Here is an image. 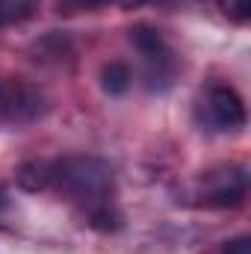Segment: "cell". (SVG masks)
Wrapping results in <instances>:
<instances>
[{"label": "cell", "mask_w": 251, "mask_h": 254, "mask_svg": "<svg viewBox=\"0 0 251 254\" xmlns=\"http://www.w3.org/2000/svg\"><path fill=\"white\" fill-rule=\"evenodd\" d=\"M130 42H133V48L142 54L148 86H151V89H163V86H169L172 77H175V57H172L169 45L163 42V36H160L154 27L139 24V27L130 30Z\"/></svg>", "instance_id": "cell-2"}, {"label": "cell", "mask_w": 251, "mask_h": 254, "mask_svg": "<svg viewBox=\"0 0 251 254\" xmlns=\"http://www.w3.org/2000/svg\"><path fill=\"white\" fill-rule=\"evenodd\" d=\"M15 178H18V187L21 190L39 192L54 181V163H48V160H30V163H24L18 169Z\"/></svg>", "instance_id": "cell-6"}, {"label": "cell", "mask_w": 251, "mask_h": 254, "mask_svg": "<svg viewBox=\"0 0 251 254\" xmlns=\"http://www.w3.org/2000/svg\"><path fill=\"white\" fill-rule=\"evenodd\" d=\"M225 254H251V240L249 237H237L225 246Z\"/></svg>", "instance_id": "cell-10"}, {"label": "cell", "mask_w": 251, "mask_h": 254, "mask_svg": "<svg viewBox=\"0 0 251 254\" xmlns=\"http://www.w3.org/2000/svg\"><path fill=\"white\" fill-rule=\"evenodd\" d=\"M222 15L231 18L234 24H246L251 18V0H216Z\"/></svg>", "instance_id": "cell-9"}, {"label": "cell", "mask_w": 251, "mask_h": 254, "mask_svg": "<svg viewBox=\"0 0 251 254\" xmlns=\"http://www.w3.org/2000/svg\"><path fill=\"white\" fill-rule=\"evenodd\" d=\"M116 3H119L122 9H136V6H142L145 0H116Z\"/></svg>", "instance_id": "cell-11"}, {"label": "cell", "mask_w": 251, "mask_h": 254, "mask_svg": "<svg viewBox=\"0 0 251 254\" xmlns=\"http://www.w3.org/2000/svg\"><path fill=\"white\" fill-rule=\"evenodd\" d=\"M204 119L213 130H222V133L240 130V127H246V104L234 89L216 86L204 98Z\"/></svg>", "instance_id": "cell-5"}, {"label": "cell", "mask_w": 251, "mask_h": 254, "mask_svg": "<svg viewBox=\"0 0 251 254\" xmlns=\"http://www.w3.org/2000/svg\"><path fill=\"white\" fill-rule=\"evenodd\" d=\"M83 6H104V3H116V0H77Z\"/></svg>", "instance_id": "cell-12"}, {"label": "cell", "mask_w": 251, "mask_h": 254, "mask_svg": "<svg viewBox=\"0 0 251 254\" xmlns=\"http://www.w3.org/2000/svg\"><path fill=\"white\" fill-rule=\"evenodd\" d=\"M42 0H0V27L24 24L39 12Z\"/></svg>", "instance_id": "cell-7"}, {"label": "cell", "mask_w": 251, "mask_h": 254, "mask_svg": "<svg viewBox=\"0 0 251 254\" xmlns=\"http://www.w3.org/2000/svg\"><path fill=\"white\" fill-rule=\"evenodd\" d=\"M101 83H104V92L107 95L119 98V95H125L127 89H130L133 74H130V68L125 63H110L104 68V74H101Z\"/></svg>", "instance_id": "cell-8"}, {"label": "cell", "mask_w": 251, "mask_h": 254, "mask_svg": "<svg viewBox=\"0 0 251 254\" xmlns=\"http://www.w3.org/2000/svg\"><path fill=\"white\" fill-rule=\"evenodd\" d=\"M201 192L210 207H237L249 192V175L243 166H219L204 175Z\"/></svg>", "instance_id": "cell-3"}, {"label": "cell", "mask_w": 251, "mask_h": 254, "mask_svg": "<svg viewBox=\"0 0 251 254\" xmlns=\"http://www.w3.org/2000/svg\"><path fill=\"white\" fill-rule=\"evenodd\" d=\"M48 113V98L42 89L30 83H15L12 89H3L0 98V116L12 125H33Z\"/></svg>", "instance_id": "cell-4"}, {"label": "cell", "mask_w": 251, "mask_h": 254, "mask_svg": "<svg viewBox=\"0 0 251 254\" xmlns=\"http://www.w3.org/2000/svg\"><path fill=\"white\" fill-rule=\"evenodd\" d=\"M57 190L83 204H104L113 192V169L98 157H65L54 163Z\"/></svg>", "instance_id": "cell-1"}, {"label": "cell", "mask_w": 251, "mask_h": 254, "mask_svg": "<svg viewBox=\"0 0 251 254\" xmlns=\"http://www.w3.org/2000/svg\"><path fill=\"white\" fill-rule=\"evenodd\" d=\"M0 98H3V83H0Z\"/></svg>", "instance_id": "cell-13"}]
</instances>
